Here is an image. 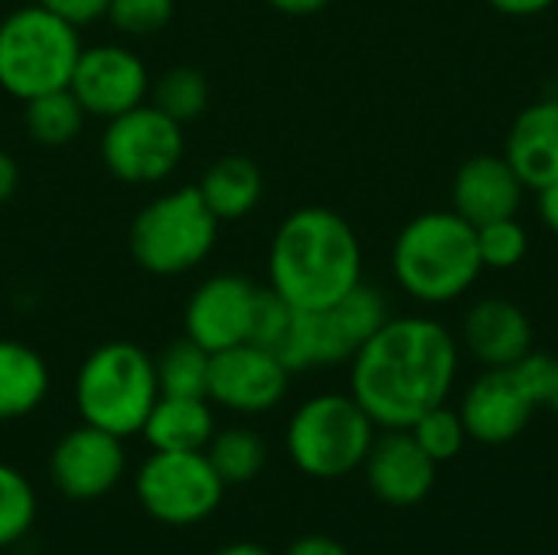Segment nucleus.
Instances as JSON below:
<instances>
[{
	"label": "nucleus",
	"instance_id": "1",
	"mask_svg": "<svg viewBox=\"0 0 558 555\" xmlns=\"http://www.w3.org/2000/svg\"><path fill=\"white\" fill-rule=\"evenodd\" d=\"M461 343L435 317H392L350 360V396L376 429H412L458 386Z\"/></svg>",
	"mask_w": 558,
	"mask_h": 555
},
{
	"label": "nucleus",
	"instance_id": "2",
	"mask_svg": "<svg viewBox=\"0 0 558 555\" xmlns=\"http://www.w3.org/2000/svg\"><path fill=\"white\" fill-rule=\"evenodd\" d=\"M363 281L356 229L327 206H301L281 219L268 249V288L291 307L324 311Z\"/></svg>",
	"mask_w": 558,
	"mask_h": 555
},
{
	"label": "nucleus",
	"instance_id": "3",
	"mask_svg": "<svg viewBox=\"0 0 558 555\" xmlns=\"http://www.w3.org/2000/svg\"><path fill=\"white\" fill-rule=\"evenodd\" d=\"M389 265L399 291L428 307L461 301L484 275L477 229L454 209H428L409 219L392 242Z\"/></svg>",
	"mask_w": 558,
	"mask_h": 555
},
{
	"label": "nucleus",
	"instance_id": "4",
	"mask_svg": "<svg viewBox=\"0 0 558 555\" xmlns=\"http://www.w3.org/2000/svg\"><path fill=\"white\" fill-rule=\"evenodd\" d=\"M157 399L154 357L131 340L95 347L75 373V409L82 422L118 438L141 435Z\"/></svg>",
	"mask_w": 558,
	"mask_h": 555
},
{
	"label": "nucleus",
	"instance_id": "5",
	"mask_svg": "<svg viewBox=\"0 0 558 555\" xmlns=\"http://www.w3.org/2000/svg\"><path fill=\"white\" fill-rule=\"evenodd\" d=\"M376 435V422L350 393H320L294 409L284 448L301 474L340 481L363 468Z\"/></svg>",
	"mask_w": 558,
	"mask_h": 555
},
{
	"label": "nucleus",
	"instance_id": "6",
	"mask_svg": "<svg viewBox=\"0 0 558 555\" xmlns=\"http://www.w3.org/2000/svg\"><path fill=\"white\" fill-rule=\"evenodd\" d=\"M78 52V26L26 3L0 20V88L20 101L69 88Z\"/></svg>",
	"mask_w": 558,
	"mask_h": 555
},
{
	"label": "nucleus",
	"instance_id": "7",
	"mask_svg": "<svg viewBox=\"0 0 558 555\" xmlns=\"http://www.w3.org/2000/svg\"><path fill=\"white\" fill-rule=\"evenodd\" d=\"M219 239V219L196 186L170 190L150 200L131 222L128 249L134 262L157 278L186 275L209 258Z\"/></svg>",
	"mask_w": 558,
	"mask_h": 555
},
{
	"label": "nucleus",
	"instance_id": "8",
	"mask_svg": "<svg viewBox=\"0 0 558 555\" xmlns=\"http://www.w3.org/2000/svg\"><path fill=\"white\" fill-rule=\"evenodd\" d=\"M389 321V301L379 288L360 281L350 294L324 311L294 307L291 327L278 347V360L291 373L340 366L356 357V350Z\"/></svg>",
	"mask_w": 558,
	"mask_h": 555
},
{
	"label": "nucleus",
	"instance_id": "9",
	"mask_svg": "<svg viewBox=\"0 0 558 555\" xmlns=\"http://www.w3.org/2000/svg\"><path fill=\"white\" fill-rule=\"evenodd\" d=\"M134 494L150 520L196 527L219 510L226 484L206 451H150L134 474Z\"/></svg>",
	"mask_w": 558,
	"mask_h": 555
},
{
	"label": "nucleus",
	"instance_id": "10",
	"mask_svg": "<svg viewBox=\"0 0 558 555\" xmlns=\"http://www.w3.org/2000/svg\"><path fill=\"white\" fill-rule=\"evenodd\" d=\"M183 124L154 105H137L108 121L101 134V160L121 183H160L183 160Z\"/></svg>",
	"mask_w": 558,
	"mask_h": 555
},
{
	"label": "nucleus",
	"instance_id": "11",
	"mask_svg": "<svg viewBox=\"0 0 558 555\" xmlns=\"http://www.w3.org/2000/svg\"><path fill=\"white\" fill-rule=\"evenodd\" d=\"M288 386L291 370L271 350L258 343H235L213 353L206 399L235 415H265L284 402Z\"/></svg>",
	"mask_w": 558,
	"mask_h": 555
},
{
	"label": "nucleus",
	"instance_id": "12",
	"mask_svg": "<svg viewBox=\"0 0 558 555\" xmlns=\"http://www.w3.org/2000/svg\"><path fill=\"white\" fill-rule=\"evenodd\" d=\"M128 471L124 438L88 422L69 429L49 451V478L69 500L108 497Z\"/></svg>",
	"mask_w": 558,
	"mask_h": 555
},
{
	"label": "nucleus",
	"instance_id": "13",
	"mask_svg": "<svg viewBox=\"0 0 558 555\" xmlns=\"http://www.w3.org/2000/svg\"><path fill=\"white\" fill-rule=\"evenodd\" d=\"M69 88L88 118L111 121L144 105L150 92V75L134 49L121 43H98V46H82Z\"/></svg>",
	"mask_w": 558,
	"mask_h": 555
},
{
	"label": "nucleus",
	"instance_id": "14",
	"mask_svg": "<svg viewBox=\"0 0 558 555\" xmlns=\"http://www.w3.org/2000/svg\"><path fill=\"white\" fill-rule=\"evenodd\" d=\"M262 288L245 275H213L186 301V337L203 350L219 353L235 343H248Z\"/></svg>",
	"mask_w": 558,
	"mask_h": 555
},
{
	"label": "nucleus",
	"instance_id": "15",
	"mask_svg": "<svg viewBox=\"0 0 558 555\" xmlns=\"http://www.w3.org/2000/svg\"><path fill=\"white\" fill-rule=\"evenodd\" d=\"M458 415L468 429V438L477 445H510L520 438L533 415L536 402L510 370H484L461 396Z\"/></svg>",
	"mask_w": 558,
	"mask_h": 555
},
{
	"label": "nucleus",
	"instance_id": "16",
	"mask_svg": "<svg viewBox=\"0 0 558 555\" xmlns=\"http://www.w3.org/2000/svg\"><path fill=\"white\" fill-rule=\"evenodd\" d=\"M363 471L369 491L389 507L422 504L438 481V464L422 451L409 429H383L363 461Z\"/></svg>",
	"mask_w": 558,
	"mask_h": 555
},
{
	"label": "nucleus",
	"instance_id": "17",
	"mask_svg": "<svg viewBox=\"0 0 558 555\" xmlns=\"http://www.w3.org/2000/svg\"><path fill=\"white\" fill-rule=\"evenodd\" d=\"M533 321L510 298H481L464 311L461 350L484 370H510L533 353Z\"/></svg>",
	"mask_w": 558,
	"mask_h": 555
},
{
	"label": "nucleus",
	"instance_id": "18",
	"mask_svg": "<svg viewBox=\"0 0 558 555\" xmlns=\"http://www.w3.org/2000/svg\"><path fill=\"white\" fill-rule=\"evenodd\" d=\"M526 186L504 154L468 157L451 180V209L474 229L520 213Z\"/></svg>",
	"mask_w": 558,
	"mask_h": 555
},
{
	"label": "nucleus",
	"instance_id": "19",
	"mask_svg": "<svg viewBox=\"0 0 558 555\" xmlns=\"http://www.w3.org/2000/svg\"><path fill=\"white\" fill-rule=\"evenodd\" d=\"M504 157L526 190L539 193L558 180V98L526 105L504 141Z\"/></svg>",
	"mask_w": 558,
	"mask_h": 555
},
{
	"label": "nucleus",
	"instance_id": "20",
	"mask_svg": "<svg viewBox=\"0 0 558 555\" xmlns=\"http://www.w3.org/2000/svg\"><path fill=\"white\" fill-rule=\"evenodd\" d=\"M213 435V402L199 396H160L141 429L150 451H206Z\"/></svg>",
	"mask_w": 558,
	"mask_h": 555
},
{
	"label": "nucleus",
	"instance_id": "21",
	"mask_svg": "<svg viewBox=\"0 0 558 555\" xmlns=\"http://www.w3.org/2000/svg\"><path fill=\"white\" fill-rule=\"evenodd\" d=\"M203 203L219 222H239L255 213L265 196V177L255 160L242 154H226L209 164L196 183Z\"/></svg>",
	"mask_w": 558,
	"mask_h": 555
},
{
	"label": "nucleus",
	"instance_id": "22",
	"mask_svg": "<svg viewBox=\"0 0 558 555\" xmlns=\"http://www.w3.org/2000/svg\"><path fill=\"white\" fill-rule=\"evenodd\" d=\"M49 393V366L46 360L20 343L0 340V422H16L33 415Z\"/></svg>",
	"mask_w": 558,
	"mask_h": 555
},
{
	"label": "nucleus",
	"instance_id": "23",
	"mask_svg": "<svg viewBox=\"0 0 558 555\" xmlns=\"http://www.w3.org/2000/svg\"><path fill=\"white\" fill-rule=\"evenodd\" d=\"M85 108L72 95V88H56L23 101V124L29 137L43 147H62L78 137L85 124Z\"/></svg>",
	"mask_w": 558,
	"mask_h": 555
},
{
	"label": "nucleus",
	"instance_id": "24",
	"mask_svg": "<svg viewBox=\"0 0 558 555\" xmlns=\"http://www.w3.org/2000/svg\"><path fill=\"white\" fill-rule=\"evenodd\" d=\"M206 458L226 487H239V484L255 481L265 471L268 448L258 432H252L245 425H232V429H222L213 435V442L206 445Z\"/></svg>",
	"mask_w": 558,
	"mask_h": 555
},
{
	"label": "nucleus",
	"instance_id": "25",
	"mask_svg": "<svg viewBox=\"0 0 558 555\" xmlns=\"http://www.w3.org/2000/svg\"><path fill=\"white\" fill-rule=\"evenodd\" d=\"M209 360L213 353L203 350L196 340L180 337L167 343V350L154 360L160 396H199L209 393Z\"/></svg>",
	"mask_w": 558,
	"mask_h": 555
},
{
	"label": "nucleus",
	"instance_id": "26",
	"mask_svg": "<svg viewBox=\"0 0 558 555\" xmlns=\"http://www.w3.org/2000/svg\"><path fill=\"white\" fill-rule=\"evenodd\" d=\"M150 105L167 118L186 124L209 105V79L193 65H173L150 85Z\"/></svg>",
	"mask_w": 558,
	"mask_h": 555
},
{
	"label": "nucleus",
	"instance_id": "27",
	"mask_svg": "<svg viewBox=\"0 0 558 555\" xmlns=\"http://www.w3.org/2000/svg\"><path fill=\"white\" fill-rule=\"evenodd\" d=\"M39 514V500L23 471L0 461V550L16 546L29 536Z\"/></svg>",
	"mask_w": 558,
	"mask_h": 555
},
{
	"label": "nucleus",
	"instance_id": "28",
	"mask_svg": "<svg viewBox=\"0 0 558 555\" xmlns=\"http://www.w3.org/2000/svg\"><path fill=\"white\" fill-rule=\"evenodd\" d=\"M477 249L484 272H510L523 265V258L530 255V232L517 216L494 219L477 226Z\"/></svg>",
	"mask_w": 558,
	"mask_h": 555
},
{
	"label": "nucleus",
	"instance_id": "29",
	"mask_svg": "<svg viewBox=\"0 0 558 555\" xmlns=\"http://www.w3.org/2000/svg\"><path fill=\"white\" fill-rule=\"evenodd\" d=\"M409 432L415 435V442L422 445V451L435 464L458 458L464 451V445L471 442L468 438V429H464V422L458 415V409H451L448 402L445 406H435L432 412H425Z\"/></svg>",
	"mask_w": 558,
	"mask_h": 555
},
{
	"label": "nucleus",
	"instance_id": "30",
	"mask_svg": "<svg viewBox=\"0 0 558 555\" xmlns=\"http://www.w3.org/2000/svg\"><path fill=\"white\" fill-rule=\"evenodd\" d=\"M177 0H111L108 3V23L131 39H144L160 33L173 20Z\"/></svg>",
	"mask_w": 558,
	"mask_h": 555
},
{
	"label": "nucleus",
	"instance_id": "31",
	"mask_svg": "<svg viewBox=\"0 0 558 555\" xmlns=\"http://www.w3.org/2000/svg\"><path fill=\"white\" fill-rule=\"evenodd\" d=\"M517 379L536 402V409H549L558 415V357L549 353H530L513 366Z\"/></svg>",
	"mask_w": 558,
	"mask_h": 555
},
{
	"label": "nucleus",
	"instance_id": "32",
	"mask_svg": "<svg viewBox=\"0 0 558 555\" xmlns=\"http://www.w3.org/2000/svg\"><path fill=\"white\" fill-rule=\"evenodd\" d=\"M39 7L52 10L56 16L69 20L72 26H85V23H95L108 13V3L111 0H36Z\"/></svg>",
	"mask_w": 558,
	"mask_h": 555
},
{
	"label": "nucleus",
	"instance_id": "33",
	"mask_svg": "<svg viewBox=\"0 0 558 555\" xmlns=\"http://www.w3.org/2000/svg\"><path fill=\"white\" fill-rule=\"evenodd\" d=\"M281 555H350V550L333 540V536H324V533H311V536H301L294 540Z\"/></svg>",
	"mask_w": 558,
	"mask_h": 555
},
{
	"label": "nucleus",
	"instance_id": "34",
	"mask_svg": "<svg viewBox=\"0 0 558 555\" xmlns=\"http://www.w3.org/2000/svg\"><path fill=\"white\" fill-rule=\"evenodd\" d=\"M490 10L504 13V16H513V20H530V16H539L546 10H553L558 0H484Z\"/></svg>",
	"mask_w": 558,
	"mask_h": 555
},
{
	"label": "nucleus",
	"instance_id": "35",
	"mask_svg": "<svg viewBox=\"0 0 558 555\" xmlns=\"http://www.w3.org/2000/svg\"><path fill=\"white\" fill-rule=\"evenodd\" d=\"M536 196H539V216H543L546 229L558 236V180L549 183L546 190H539Z\"/></svg>",
	"mask_w": 558,
	"mask_h": 555
},
{
	"label": "nucleus",
	"instance_id": "36",
	"mask_svg": "<svg viewBox=\"0 0 558 555\" xmlns=\"http://www.w3.org/2000/svg\"><path fill=\"white\" fill-rule=\"evenodd\" d=\"M16 186H20V167L7 150H0V203H7L16 193Z\"/></svg>",
	"mask_w": 558,
	"mask_h": 555
},
{
	"label": "nucleus",
	"instance_id": "37",
	"mask_svg": "<svg viewBox=\"0 0 558 555\" xmlns=\"http://www.w3.org/2000/svg\"><path fill=\"white\" fill-rule=\"evenodd\" d=\"M278 13H288V16H311V13H320L327 10L333 0H268Z\"/></svg>",
	"mask_w": 558,
	"mask_h": 555
},
{
	"label": "nucleus",
	"instance_id": "38",
	"mask_svg": "<svg viewBox=\"0 0 558 555\" xmlns=\"http://www.w3.org/2000/svg\"><path fill=\"white\" fill-rule=\"evenodd\" d=\"M213 555H271L265 546L258 543H248V540H239V543H229V546H219Z\"/></svg>",
	"mask_w": 558,
	"mask_h": 555
}]
</instances>
